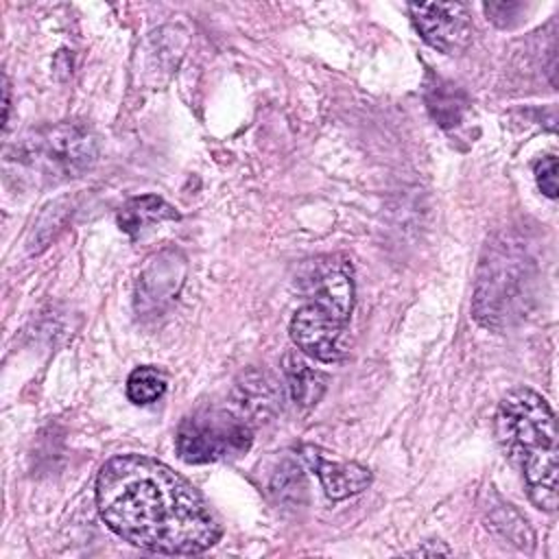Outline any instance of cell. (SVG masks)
I'll return each mask as SVG.
<instances>
[{
	"label": "cell",
	"mask_w": 559,
	"mask_h": 559,
	"mask_svg": "<svg viewBox=\"0 0 559 559\" xmlns=\"http://www.w3.org/2000/svg\"><path fill=\"white\" fill-rule=\"evenodd\" d=\"M271 489L280 496V500H286V498H297L299 491H304V478H301V469L286 461L284 467L277 469V474L273 476L271 480Z\"/></svg>",
	"instance_id": "obj_15"
},
{
	"label": "cell",
	"mask_w": 559,
	"mask_h": 559,
	"mask_svg": "<svg viewBox=\"0 0 559 559\" xmlns=\"http://www.w3.org/2000/svg\"><path fill=\"white\" fill-rule=\"evenodd\" d=\"M522 9L520 2H487L485 11L491 17V22H496L498 26H509L511 17L518 15V11Z\"/></svg>",
	"instance_id": "obj_17"
},
{
	"label": "cell",
	"mask_w": 559,
	"mask_h": 559,
	"mask_svg": "<svg viewBox=\"0 0 559 559\" xmlns=\"http://www.w3.org/2000/svg\"><path fill=\"white\" fill-rule=\"evenodd\" d=\"M526 284L528 262L515 249L502 245L489 251L476 284L474 317L487 328L502 330L524 310Z\"/></svg>",
	"instance_id": "obj_5"
},
{
	"label": "cell",
	"mask_w": 559,
	"mask_h": 559,
	"mask_svg": "<svg viewBox=\"0 0 559 559\" xmlns=\"http://www.w3.org/2000/svg\"><path fill=\"white\" fill-rule=\"evenodd\" d=\"M166 393V376L157 367H138L127 378V397L133 404H153Z\"/></svg>",
	"instance_id": "obj_14"
},
{
	"label": "cell",
	"mask_w": 559,
	"mask_h": 559,
	"mask_svg": "<svg viewBox=\"0 0 559 559\" xmlns=\"http://www.w3.org/2000/svg\"><path fill=\"white\" fill-rule=\"evenodd\" d=\"M406 555L411 557H426V555H450V548L443 546L441 542H426L424 546L415 548V550H408Z\"/></svg>",
	"instance_id": "obj_18"
},
{
	"label": "cell",
	"mask_w": 559,
	"mask_h": 559,
	"mask_svg": "<svg viewBox=\"0 0 559 559\" xmlns=\"http://www.w3.org/2000/svg\"><path fill=\"white\" fill-rule=\"evenodd\" d=\"M96 138L81 122L39 127L17 144V162L46 181L76 179L96 164Z\"/></svg>",
	"instance_id": "obj_3"
},
{
	"label": "cell",
	"mask_w": 559,
	"mask_h": 559,
	"mask_svg": "<svg viewBox=\"0 0 559 559\" xmlns=\"http://www.w3.org/2000/svg\"><path fill=\"white\" fill-rule=\"evenodd\" d=\"M116 218H118V225L124 234H129L131 238H140L153 225H157L162 221L179 218V214L162 197L142 194V197H133L127 203H122Z\"/></svg>",
	"instance_id": "obj_10"
},
{
	"label": "cell",
	"mask_w": 559,
	"mask_h": 559,
	"mask_svg": "<svg viewBox=\"0 0 559 559\" xmlns=\"http://www.w3.org/2000/svg\"><path fill=\"white\" fill-rule=\"evenodd\" d=\"M186 277V260L179 251L155 253L142 269L135 286V310L140 314L162 312L179 293Z\"/></svg>",
	"instance_id": "obj_8"
},
{
	"label": "cell",
	"mask_w": 559,
	"mask_h": 559,
	"mask_svg": "<svg viewBox=\"0 0 559 559\" xmlns=\"http://www.w3.org/2000/svg\"><path fill=\"white\" fill-rule=\"evenodd\" d=\"M251 424L227 408H201L177 428L175 448L186 463L229 461L251 448Z\"/></svg>",
	"instance_id": "obj_4"
},
{
	"label": "cell",
	"mask_w": 559,
	"mask_h": 559,
	"mask_svg": "<svg viewBox=\"0 0 559 559\" xmlns=\"http://www.w3.org/2000/svg\"><path fill=\"white\" fill-rule=\"evenodd\" d=\"M535 179H537L539 190L546 197H550V199L557 197L559 186H557V157L555 155H546L535 164Z\"/></svg>",
	"instance_id": "obj_16"
},
{
	"label": "cell",
	"mask_w": 559,
	"mask_h": 559,
	"mask_svg": "<svg viewBox=\"0 0 559 559\" xmlns=\"http://www.w3.org/2000/svg\"><path fill=\"white\" fill-rule=\"evenodd\" d=\"M308 467L319 476L323 491L332 500H343L365 491L371 485V472L354 461H330L319 448L306 445L301 450Z\"/></svg>",
	"instance_id": "obj_9"
},
{
	"label": "cell",
	"mask_w": 559,
	"mask_h": 559,
	"mask_svg": "<svg viewBox=\"0 0 559 559\" xmlns=\"http://www.w3.org/2000/svg\"><path fill=\"white\" fill-rule=\"evenodd\" d=\"M496 439L520 469L531 502L557 509V421L548 402L524 386L509 391L496 411Z\"/></svg>",
	"instance_id": "obj_2"
},
{
	"label": "cell",
	"mask_w": 559,
	"mask_h": 559,
	"mask_svg": "<svg viewBox=\"0 0 559 559\" xmlns=\"http://www.w3.org/2000/svg\"><path fill=\"white\" fill-rule=\"evenodd\" d=\"M236 393V408L238 415L251 421H266L275 408H277V393L271 380L264 378V373L251 371L242 376V380L234 389Z\"/></svg>",
	"instance_id": "obj_11"
},
{
	"label": "cell",
	"mask_w": 559,
	"mask_h": 559,
	"mask_svg": "<svg viewBox=\"0 0 559 559\" xmlns=\"http://www.w3.org/2000/svg\"><path fill=\"white\" fill-rule=\"evenodd\" d=\"M96 507L118 537L159 555H199L221 537L203 496L166 463L144 454H120L100 467Z\"/></svg>",
	"instance_id": "obj_1"
},
{
	"label": "cell",
	"mask_w": 559,
	"mask_h": 559,
	"mask_svg": "<svg viewBox=\"0 0 559 559\" xmlns=\"http://www.w3.org/2000/svg\"><path fill=\"white\" fill-rule=\"evenodd\" d=\"M411 17L426 44L445 55H456L472 39V17L461 2L408 4Z\"/></svg>",
	"instance_id": "obj_7"
},
{
	"label": "cell",
	"mask_w": 559,
	"mask_h": 559,
	"mask_svg": "<svg viewBox=\"0 0 559 559\" xmlns=\"http://www.w3.org/2000/svg\"><path fill=\"white\" fill-rule=\"evenodd\" d=\"M347 319L312 304L304 301L288 325L290 338L299 352L319 360V362H338L343 358L341 338L345 332Z\"/></svg>",
	"instance_id": "obj_6"
},
{
	"label": "cell",
	"mask_w": 559,
	"mask_h": 559,
	"mask_svg": "<svg viewBox=\"0 0 559 559\" xmlns=\"http://www.w3.org/2000/svg\"><path fill=\"white\" fill-rule=\"evenodd\" d=\"M426 105L432 118L445 129L456 127L463 120V114L467 109L465 94L456 85L439 76L426 85Z\"/></svg>",
	"instance_id": "obj_13"
},
{
	"label": "cell",
	"mask_w": 559,
	"mask_h": 559,
	"mask_svg": "<svg viewBox=\"0 0 559 559\" xmlns=\"http://www.w3.org/2000/svg\"><path fill=\"white\" fill-rule=\"evenodd\" d=\"M282 369H284V378H286L290 397L297 406L310 408L325 393V382H328L325 373L310 367L301 356L286 354L282 360Z\"/></svg>",
	"instance_id": "obj_12"
},
{
	"label": "cell",
	"mask_w": 559,
	"mask_h": 559,
	"mask_svg": "<svg viewBox=\"0 0 559 559\" xmlns=\"http://www.w3.org/2000/svg\"><path fill=\"white\" fill-rule=\"evenodd\" d=\"M9 120V83H4V124Z\"/></svg>",
	"instance_id": "obj_19"
}]
</instances>
